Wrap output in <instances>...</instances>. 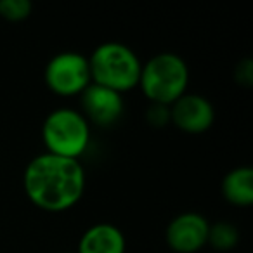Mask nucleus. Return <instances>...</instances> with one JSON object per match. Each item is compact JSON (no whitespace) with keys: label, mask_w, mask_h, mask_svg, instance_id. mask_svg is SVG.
<instances>
[{"label":"nucleus","mask_w":253,"mask_h":253,"mask_svg":"<svg viewBox=\"0 0 253 253\" xmlns=\"http://www.w3.org/2000/svg\"><path fill=\"white\" fill-rule=\"evenodd\" d=\"M87 173L80 160L42 153L28 162L23 189L37 208L50 213L71 210L84 198Z\"/></svg>","instance_id":"f257e3e1"},{"label":"nucleus","mask_w":253,"mask_h":253,"mask_svg":"<svg viewBox=\"0 0 253 253\" xmlns=\"http://www.w3.org/2000/svg\"><path fill=\"white\" fill-rule=\"evenodd\" d=\"M92 84L125 94L139 87L142 61L132 47L123 42H102L88 56Z\"/></svg>","instance_id":"f03ea898"},{"label":"nucleus","mask_w":253,"mask_h":253,"mask_svg":"<svg viewBox=\"0 0 253 253\" xmlns=\"http://www.w3.org/2000/svg\"><path fill=\"white\" fill-rule=\"evenodd\" d=\"M189 66L175 52H160L142 63L139 88L151 104L172 106L189 87Z\"/></svg>","instance_id":"7ed1b4c3"},{"label":"nucleus","mask_w":253,"mask_h":253,"mask_svg":"<svg viewBox=\"0 0 253 253\" xmlns=\"http://www.w3.org/2000/svg\"><path fill=\"white\" fill-rule=\"evenodd\" d=\"M42 141L45 153L80 160L90 144V123L78 109L61 106L43 120Z\"/></svg>","instance_id":"20e7f679"},{"label":"nucleus","mask_w":253,"mask_h":253,"mask_svg":"<svg viewBox=\"0 0 253 253\" xmlns=\"http://www.w3.org/2000/svg\"><path fill=\"white\" fill-rule=\"evenodd\" d=\"M43 80L50 92L61 97L80 95L92 84L88 56L77 50H63L47 61Z\"/></svg>","instance_id":"39448f33"},{"label":"nucleus","mask_w":253,"mask_h":253,"mask_svg":"<svg viewBox=\"0 0 253 253\" xmlns=\"http://www.w3.org/2000/svg\"><path fill=\"white\" fill-rule=\"evenodd\" d=\"M210 222L198 211H182L169 222L165 241L175 253H196L207 246Z\"/></svg>","instance_id":"423d86ee"},{"label":"nucleus","mask_w":253,"mask_h":253,"mask_svg":"<svg viewBox=\"0 0 253 253\" xmlns=\"http://www.w3.org/2000/svg\"><path fill=\"white\" fill-rule=\"evenodd\" d=\"M170 122L186 134H203L215 123V106L201 94L186 92L170 106Z\"/></svg>","instance_id":"0eeeda50"},{"label":"nucleus","mask_w":253,"mask_h":253,"mask_svg":"<svg viewBox=\"0 0 253 253\" xmlns=\"http://www.w3.org/2000/svg\"><path fill=\"white\" fill-rule=\"evenodd\" d=\"M80 113L90 125L111 126L122 118L125 111L123 95L111 88L90 84L80 94Z\"/></svg>","instance_id":"6e6552de"},{"label":"nucleus","mask_w":253,"mask_h":253,"mask_svg":"<svg viewBox=\"0 0 253 253\" xmlns=\"http://www.w3.org/2000/svg\"><path fill=\"white\" fill-rule=\"evenodd\" d=\"M126 239L122 229L109 222H97L80 236L77 253H125Z\"/></svg>","instance_id":"1a4fd4ad"},{"label":"nucleus","mask_w":253,"mask_h":253,"mask_svg":"<svg viewBox=\"0 0 253 253\" xmlns=\"http://www.w3.org/2000/svg\"><path fill=\"white\" fill-rule=\"evenodd\" d=\"M220 193L234 207H250L253 203V169L248 165L229 170L220 182Z\"/></svg>","instance_id":"9d476101"},{"label":"nucleus","mask_w":253,"mask_h":253,"mask_svg":"<svg viewBox=\"0 0 253 253\" xmlns=\"http://www.w3.org/2000/svg\"><path fill=\"white\" fill-rule=\"evenodd\" d=\"M239 229L229 220H217L210 224L208 229V241L215 252H231L238 246L239 243Z\"/></svg>","instance_id":"9b49d317"},{"label":"nucleus","mask_w":253,"mask_h":253,"mask_svg":"<svg viewBox=\"0 0 253 253\" xmlns=\"http://www.w3.org/2000/svg\"><path fill=\"white\" fill-rule=\"evenodd\" d=\"M33 4L30 0H0V16L7 21H23L30 18Z\"/></svg>","instance_id":"f8f14e48"},{"label":"nucleus","mask_w":253,"mask_h":253,"mask_svg":"<svg viewBox=\"0 0 253 253\" xmlns=\"http://www.w3.org/2000/svg\"><path fill=\"white\" fill-rule=\"evenodd\" d=\"M146 120L155 128H165L167 125H172L170 122V106L165 104H151L146 109Z\"/></svg>","instance_id":"ddd939ff"},{"label":"nucleus","mask_w":253,"mask_h":253,"mask_svg":"<svg viewBox=\"0 0 253 253\" xmlns=\"http://www.w3.org/2000/svg\"><path fill=\"white\" fill-rule=\"evenodd\" d=\"M234 80L238 82V85L252 87V84H253V61L252 59L245 57V59L239 61V63L236 64Z\"/></svg>","instance_id":"4468645a"},{"label":"nucleus","mask_w":253,"mask_h":253,"mask_svg":"<svg viewBox=\"0 0 253 253\" xmlns=\"http://www.w3.org/2000/svg\"><path fill=\"white\" fill-rule=\"evenodd\" d=\"M66 253H71V252H66Z\"/></svg>","instance_id":"2eb2a0df"}]
</instances>
